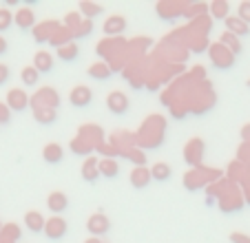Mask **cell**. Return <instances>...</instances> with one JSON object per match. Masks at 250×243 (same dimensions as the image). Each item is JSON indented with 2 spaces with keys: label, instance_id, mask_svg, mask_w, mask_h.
<instances>
[{
  "label": "cell",
  "instance_id": "obj_25",
  "mask_svg": "<svg viewBox=\"0 0 250 243\" xmlns=\"http://www.w3.org/2000/svg\"><path fill=\"white\" fill-rule=\"evenodd\" d=\"M239 20L250 24V2H241L239 5Z\"/></svg>",
  "mask_w": 250,
  "mask_h": 243
},
{
  "label": "cell",
  "instance_id": "obj_23",
  "mask_svg": "<svg viewBox=\"0 0 250 243\" xmlns=\"http://www.w3.org/2000/svg\"><path fill=\"white\" fill-rule=\"evenodd\" d=\"M226 11H228L226 2H212V16L215 18H226Z\"/></svg>",
  "mask_w": 250,
  "mask_h": 243
},
{
  "label": "cell",
  "instance_id": "obj_27",
  "mask_svg": "<svg viewBox=\"0 0 250 243\" xmlns=\"http://www.w3.org/2000/svg\"><path fill=\"white\" fill-rule=\"evenodd\" d=\"M7 51H9V44H7V40H5V38L0 36V58L5 56Z\"/></svg>",
  "mask_w": 250,
  "mask_h": 243
},
{
  "label": "cell",
  "instance_id": "obj_16",
  "mask_svg": "<svg viewBox=\"0 0 250 243\" xmlns=\"http://www.w3.org/2000/svg\"><path fill=\"white\" fill-rule=\"evenodd\" d=\"M126 29V20L122 16H111L106 22H104V33H120Z\"/></svg>",
  "mask_w": 250,
  "mask_h": 243
},
{
  "label": "cell",
  "instance_id": "obj_20",
  "mask_svg": "<svg viewBox=\"0 0 250 243\" xmlns=\"http://www.w3.org/2000/svg\"><path fill=\"white\" fill-rule=\"evenodd\" d=\"M80 11H82V16L89 18V22H91V18H95V16L102 14V7L95 5V2H80Z\"/></svg>",
  "mask_w": 250,
  "mask_h": 243
},
{
  "label": "cell",
  "instance_id": "obj_11",
  "mask_svg": "<svg viewBox=\"0 0 250 243\" xmlns=\"http://www.w3.org/2000/svg\"><path fill=\"white\" fill-rule=\"evenodd\" d=\"M118 175H120V164L115 159H102V162H100V177L115 179Z\"/></svg>",
  "mask_w": 250,
  "mask_h": 243
},
{
  "label": "cell",
  "instance_id": "obj_21",
  "mask_svg": "<svg viewBox=\"0 0 250 243\" xmlns=\"http://www.w3.org/2000/svg\"><path fill=\"white\" fill-rule=\"evenodd\" d=\"M11 24H14V16L9 14V9H0V33H5Z\"/></svg>",
  "mask_w": 250,
  "mask_h": 243
},
{
  "label": "cell",
  "instance_id": "obj_9",
  "mask_svg": "<svg viewBox=\"0 0 250 243\" xmlns=\"http://www.w3.org/2000/svg\"><path fill=\"white\" fill-rule=\"evenodd\" d=\"M42 159L47 164L58 166L62 159H64V150H62V146H58V144H47L42 150Z\"/></svg>",
  "mask_w": 250,
  "mask_h": 243
},
{
  "label": "cell",
  "instance_id": "obj_15",
  "mask_svg": "<svg viewBox=\"0 0 250 243\" xmlns=\"http://www.w3.org/2000/svg\"><path fill=\"white\" fill-rule=\"evenodd\" d=\"M33 66L38 69V73H49V71L53 69V58L49 56V53L40 51V53H36V60H33Z\"/></svg>",
  "mask_w": 250,
  "mask_h": 243
},
{
  "label": "cell",
  "instance_id": "obj_19",
  "mask_svg": "<svg viewBox=\"0 0 250 243\" xmlns=\"http://www.w3.org/2000/svg\"><path fill=\"white\" fill-rule=\"evenodd\" d=\"M20 78H22V84L24 86H36L40 80V73L36 66H24L22 73H20Z\"/></svg>",
  "mask_w": 250,
  "mask_h": 243
},
{
  "label": "cell",
  "instance_id": "obj_18",
  "mask_svg": "<svg viewBox=\"0 0 250 243\" xmlns=\"http://www.w3.org/2000/svg\"><path fill=\"white\" fill-rule=\"evenodd\" d=\"M78 56H80V49H78V44H64V47L58 49V58H62L64 62H73L78 60Z\"/></svg>",
  "mask_w": 250,
  "mask_h": 243
},
{
  "label": "cell",
  "instance_id": "obj_4",
  "mask_svg": "<svg viewBox=\"0 0 250 243\" xmlns=\"http://www.w3.org/2000/svg\"><path fill=\"white\" fill-rule=\"evenodd\" d=\"M106 106H109V111L113 113V115H124V113L128 111V98L124 93H120V91H113V93L106 98Z\"/></svg>",
  "mask_w": 250,
  "mask_h": 243
},
{
  "label": "cell",
  "instance_id": "obj_28",
  "mask_svg": "<svg viewBox=\"0 0 250 243\" xmlns=\"http://www.w3.org/2000/svg\"><path fill=\"white\" fill-rule=\"evenodd\" d=\"M86 243H100V241H98V239H91V241H86Z\"/></svg>",
  "mask_w": 250,
  "mask_h": 243
},
{
  "label": "cell",
  "instance_id": "obj_7",
  "mask_svg": "<svg viewBox=\"0 0 250 243\" xmlns=\"http://www.w3.org/2000/svg\"><path fill=\"white\" fill-rule=\"evenodd\" d=\"M151 182H153L151 170L144 168V166H137V168L131 173V186H133V188H137V190H142V188H146Z\"/></svg>",
  "mask_w": 250,
  "mask_h": 243
},
{
  "label": "cell",
  "instance_id": "obj_14",
  "mask_svg": "<svg viewBox=\"0 0 250 243\" xmlns=\"http://www.w3.org/2000/svg\"><path fill=\"white\" fill-rule=\"evenodd\" d=\"M89 75L93 80H98V82H102V80L111 78V69L106 66V62H95V64L89 66Z\"/></svg>",
  "mask_w": 250,
  "mask_h": 243
},
{
  "label": "cell",
  "instance_id": "obj_3",
  "mask_svg": "<svg viewBox=\"0 0 250 243\" xmlns=\"http://www.w3.org/2000/svg\"><path fill=\"white\" fill-rule=\"evenodd\" d=\"M44 234H47L51 241H60L62 237L66 234V221L62 217H51L44 225Z\"/></svg>",
  "mask_w": 250,
  "mask_h": 243
},
{
  "label": "cell",
  "instance_id": "obj_1",
  "mask_svg": "<svg viewBox=\"0 0 250 243\" xmlns=\"http://www.w3.org/2000/svg\"><path fill=\"white\" fill-rule=\"evenodd\" d=\"M69 102H71V106H76V108H86L91 102H93V91H91L89 86H82V84L76 86L69 95Z\"/></svg>",
  "mask_w": 250,
  "mask_h": 243
},
{
  "label": "cell",
  "instance_id": "obj_2",
  "mask_svg": "<svg viewBox=\"0 0 250 243\" xmlns=\"http://www.w3.org/2000/svg\"><path fill=\"white\" fill-rule=\"evenodd\" d=\"M7 106H9L11 111H18V113L27 111V106H29V95L24 93L22 89H11L9 93H7Z\"/></svg>",
  "mask_w": 250,
  "mask_h": 243
},
{
  "label": "cell",
  "instance_id": "obj_8",
  "mask_svg": "<svg viewBox=\"0 0 250 243\" xmlns=\"http://www.w3.org/2000/svg\"><path fill=\"white\" fill-rule=\"evenodd\" d=\"M47 206H49V210L51 212H56V215H60V212H64L66 208H69V199H66V195L64 192H51L49 195V199H47Z\"/></svg>",
  "mask_w": 250,
  "mask_h": 243
},
{
  "label": "cell",
  "instance_id": "obj_17",
  "mask_svg": "<svg viewBox=\"0 0 250 243\" xmlns=\"http://www.w3.org/2000/svg\"><path fill=\"white\" fill-rule=\"evenodd\" d=\"M226 27L232 36H248V24L244 20H239V16L237 18H226Z\"/></svg>",
  "mask_w": 250,
  "mask_h": 243
},
{
  "label": "cell",
  "instance_id": "obj_10",
  "mask_svg": "<svg viewBox=\"0 0 250 243\" xmlns=\"http://www.w3.org/2000/svg\"><path fill=\"white\" fill-rule=\"evenodd\" d=\"M82 179L84 182H89V183H93L95 179L100 177V162L98 159H86L84 164H82Z\"/></svg>",
  "mask_w": 250,
  "mask_h": 243
},
{
  "label": "cell",
  "instance_id": "obj_22",
  "mask_svg": "<svg viewBox=\"0 0 250 243\" xmlns=\"http://www.w3.org/2000/svg\"><path fill=\"white\" fill-rule=\"evenodd\" d=\"M222 42L228 44V47H232V53H239L241 51V44H237V36H232L230 31L222 36Z\"/></svg>",
  "mask_w": 250,
  "mask_h": 243
},
{
  "label": "cell",
  "instance_id": "obj_12",
  "mask_svg": "<svg viewBox=\"0 0 250 243\" xmlns=\"http://www.w3.org/2000/svg\"><path fill=\"white\" fill-rule=\"evenodd\" d=\"M14 22L18 24L22 31H29V29L33 27V22H36V16H33L31 9H20L18 14L14 16Z\"/></svg>",
  "mask_w": 250,
  "mask_h": 243
},
{
  "label": "cell",
  "instance_id": "obj_13",
  "mask_svg": "<svg viewBox=\"0 0 250 243\" xmlns=\"http://www.w3.org/2000/svg\"><path fill=\"white\" fill-rule=\"evenodd\" d=\"M151 177H153V182H168V179L173 177V170H170L168 164L160 162V164H155L151 168Z\"/></svg>",
  "mask_w": 250,
  "mask_h": 243
},
{
  "label": "cell",
  "instance_id": "obj_6",
  "mask_svg": "<svg viewBox=\"0 0 250 243\" xmlns=\"http://www.w3.org/2000/svg\"><path fill=\"white\" fill-rule=\"evenodd\" d=\"M24 225H27L29 232L40 234V232H44V225H47V221H44V217L40 215V212L29 210L27 215H24Z\"/></svg>",
  "mask_w": 250,
  "mask_h": 243
},
{
  "label": "cell",
  "instance_id": "obj_26",
  "mask_svg": "<svg viewBox=\"0 0 250 243\" xmlns=\"http://www.w3.org/2000/svg\"><path fill=\"white\" fill-rule=\"evenodd\" d=\"M230 241L232 243H250V239L244 237V234H239V232H235V234H230Z\"/></svg>",
  "mask_w": 250,
  "mask_h": 243
},
{
  "label": "cell",
  "instance_id": "obj_5",
  "mask_svg": "<svg viewBox=\"0 0 250 243\" xmlns=\"http://www.w3.org/2000/svg\"><path fill=\"white\" fill-rule=\"evenodd\" d=\"M86 230H89L91 234H95V237H102V234H106L111 230V221L104 215H93L86 221Z\"/></svg>",
  "mask_w": 250,
  "mask_h": 243
},
{
  "label": "cell",
  "instance_id": "obj_24",
  "mask_svg": "<svg viewBox=\"0 0 250 243\" xmlns=\"http://www.w3.org/2000/svg\"><path fill=\"white\" fill-rule=\"evenodd\" d=\"M9 80H11V69L7 64H2V62H0V86H5Z\"/></svg>",
  "mask_w": 250,
  "mask_h": 243
}]
</instances>
